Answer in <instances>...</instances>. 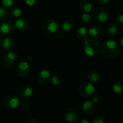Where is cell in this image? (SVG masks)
Segmentation results:
<instances>
[{
	"instance_id": "1",
	"label": "cell",
	"mask_w": 123,
	"mask_h": 123,
	"mask_svg": "<svg viewBox=\"0 0 123 123\" xmlns=\"http://www.w3.org/2000/svg\"><path fill=\"white\" fill-rule=\"evenodd\" d=\"M102 53L109 58L116 57L120 53V46L118 43L113 40H107L104 42L102 47Z\"/></svg>"
},
{
	"instance_id": "2",
	"label": "cell",
	"mask_w": 123,
	"mask_h": 123,
	"mask_svg": "<svg viewBox=\"0 0 123 123\" xmlns=\"http://www.w3.org/2000/svg\"><path fill=\"white\" fill-rule=\"evenodd\" d=\"M83 50L88 56H94L100 50L99 43L93 38L86 39L83 44Z\"/></svg>"
},
{
	"instance_id": "3",
	"label": "cell",
	"mask_w": 123,
	"mask_h": 123,
	"mask_svg": "<svg viewBox=\"0 0 123 123\" xmlns=\"http://www.w3.org/2000/svg\"><path fill=\"white\" fill-rule=\"evenodd\" d=\"M92 17L97 22L104 23L108 20L110 17V12L108 9L105 6H98L93 10Z\"/></svg>"
},
{
	"instance_id": "4",
	"label": "cell",
	"mask_w": 123,
	"mask_h": 123,
	"mask_svg": "<svg viewBox=\"0 0 123 123\" xmlns=\"http://www.w3.org/2000/svg\"><path fill=\"white\" fill-rule=\"evenodd\" d=\"M19 98L16 94H12L4 98L2 101V105L4 108L7 110H13L19 107Z\"/></svg>"
},
{
	"instance_id": "5",
	"label": "cell",
	"mask_w": 123,
	"mask_h": 123,
	"mask_svg": "<svg viewBox=\"0 0 123 123\" xmlns=\"http://www.w3.org/2000/svg\"><path fill=\"white\" fill-rule=\"evenodd\" d=\"M41 28L43 31L47 34H53L58 30L59 25L55 19L48 18L42 22Z\"/></svg>"
},
{
	"instance_id": "6",
	"label": "cell",
	"mask_w": 123,
	"mask_h": 123,
	"mask_svg": "<svg viewBox=\"0 0 123 123\" xmlns=\"http://www.w3.org/2000/svg\"><path fill=\"white\" fill-rule=\"evenodd\" d=\"M95 86L92 83L84 82L79 86V92L81 97L89 98L95 94Z\"/></svg>"
},
{
	"instance_id": "7",
	"label": "cell",
	"mask_w": 123,
	"mask_h": 123,
	"mask_svg": "<svg viewBox=\"0 0 123 123\" xmlns=\"http://www.w3.org/2000/svg\"><path fill=\"white\" fill-rule=\"evenodd\" d=\"M30 72V65L27 61H22L18 63L16 68V74L20 78L26 77Z\"/></svg>"
},
{
	"instance_id": "8",
	"label": "cell",
	"mask_w": 123,
	"mask_h": 123,
	"mask_svg": "<svg viewBox=\"0 0 123 123\" xmlns=\"http://www.w3.org/2000/svg\"><path fill=\"white\" fill-rule=\"evenodd\" d=\"M15 28L14 24L11 21H4L0 24V34L4 36H8L14 31Z\"/></svg>"
},
{
	"instance_id": "9",
	"label": "cell",
	"mask_w": 123,
	"mask_h": 123,
	"mask_svg": "<svg viewBox=\"0 0 123 123\" xmlns=\"http://www.w3.org/2000/svg\"><path fill=\"white\" fill-rule=\"evenodd\" d=\"M64 119L66 122L69 123H76L79 120V113L78 112L73 108H68L65 110L63 113Z\"/></svg>"
},
{
	"instance_id": "10",
	"label": "cell",
	"mask_w": 123,
	"mask_h": 123,
	"mask_svg": "<svg viewBox=\"0 0 123 123\" xmlns=\"http://www.w3.org/2000/svg\"><path fill=\"white\" fill-rule=\"evenodd\" d=\"M51 79V74L47 69H43L40 71L37 75V80L39 84L45 85L47 84Z\"/></svg>"
},
{
	"instance_id": "11",
	"label": "cell",
	"mask_w": 123,
	"mask_h": 123,
	"mask_svg": "<svg viewBox=\"0 0 123 123\" xmlns=\"http://www.w3.org/2000/svg\"><path fill=\"white\" fill-rule=\"evenodd\" d=\"M18 58V53L14 50H11L7 52L3 58V62L6 66H12Z\"/></svg>"
},
{
	"instance_id": "12",
	"label": "cell",
	"mask_w": 123,
	"mask_h": 123,
	"mask_svg": "<svg viewBox=\"0 0 123 123\" xmlns=\"http://www.w3.org/2000/svg\"><path fill=\"white\" fill-rule=\"evenodd\" d=\"M14 26L19 31H26L29 29L30 26V23L27 19L24 17H20L16 19L14 22Z\"/></svg>"
},
{
	"instance_id": "13",
	"label": "cell",
	"mask_w": 123,
	"mask_h": 123,
	"mask_svg": "<svg viewBox=\"0 0 123 123\" xmlns=\"http://www.w3.org/2000/svg\"><path fill=\"white\" fill-rule=\"evenodd\" d=\"M89 35L93 37V38H99L100 37H102V34H103V30L102 27L99 25H94L93 26H92L89 29V30L88 31Z\"/></svg>"
},
{
	"instance_id": "14",
	"label": "cell",
	"mask_w": 123,
	"mask_h": 123,
	"mask_svg": "<svg viewBox=\"0 0 123 123\" xmlns=\"http://www.w3.org/2000/svg\"><path fill=\"white\" fill-rule=\"evenodd\" d=\"M95 110V104L92 101H86L83 103L81 107V111L82 112L86 115H89L94 112Z\"/></svg>"
},
{
	"instance_id": "15",
	"label": "cell",
	"mask_w": 123,
	"mask_h": 123,
	"mask_svg": "<svg viewBox=\"0 0 123 123\" xmlns=\"http://www.w3.org/2000/svg\"><path fill=\"white\" fill-rule=\"evenodd\" d=\"M19 96L22 99H27L32 95L33 89L30 85L25 84L21 86V88L19 89Z\"/></svg>"
},
{
	"instance_id": "16",
	"label": "cell",
	"mask_w": 123,
	"mask_h": 123,
	"mask_svg": "<svg viewBox=\"0 0 123 123\" xmlns=\"http://www.w3.org/2000/svg\"><path fill=\"white\" fill-rule=\"evenodd\" d=\"M106 34L108 37L112 38L117 36L118 33V27L116 23H110L107 25L105 30Z\"/></svg>"
},
{
	"instance_id": "17",
	"label": "cell",
	"mask_w": 123,
	"mask_h": 123,
	"mask_svg": "<svg viewBox=\"0 0 123 123\" xmlns=\"http://www.w3.org/2000/svg\"><path fill=\"white\" fill-rule=\"evenodd\" d=\"M79 7L84 13H89L93 9V3L91 0H81Z\"/></svg>"
},
{
	"instance_id": "18",
	"label": "cell",
	"mask_w": 123,
	"mask_h": 123,
	"mask_svg": "<svg viewBox=\"0 0 123 123\" xmlns=\"http://www.w3.org/2000/svg\"><path fill=\"white\" fill-rule=\"evenodd\" d=\"M1 45L3 48L6 51L9 52L11 50H14V48H15V41L11 37H6L3 40Z\"/></svg>"
},
{
	"instance_id": "19",
	"label": "cell",
	"mask_w": 123,
	"mask_h": 123,
	"mask_svg": "<svg viewBox=\"0 0 123 123\" xmlns=\"http://www.w3.org/2000/svg\"><path fill=\"white\" fill-rule=\"evenodd\" d=\"M88 30L84 27H80L76 30V36L79 40H86L88 38Z\"/></svg>"
},
{
	"instance_id": "20",
	"label": "cell",
	"mask_w": 123,
	"mask_h": 123,
	"mask_svg": "<svg viewBox=\"0 0 123 123\" xmlns=\"http://www.w3.org/2000/svg\"><path fill=\"white\" fill-rule=\"evenodd\" d=\"M74 26H75V24H74V21L70 19H65L64 21H63V22L61 23V29L66 32H69V31L72 30L74 28Z\"/></svg>"
},
{
	"instance_id": "21",
	"label": "cell",
	"mask_w": 123,
	"mask_h": 123,
	"mask_svg": "<svg viewBox=\"0 0 123 123\" xmlns=\"http://www.w3.org/2000/svg\"><path fill=\"white\" fill-rule=\"evenodd\" d=\"M87 79L91 83L95 84V83L99 81V80L100 79V76H99V72L97 71L92 70V71L88 72Z\"/></svg>"
},
{
	"instance_id": "22",
	"label": "cell",
	"mask_w": 123,
	"mask_h": 123,
	"mask_svg": "<svg viewBox=\"0 0 123 123\" xmlns=\"http://www.w3.org/2000/svg\"><path fill=\"white\" fill-rule=\"evenodd\" d=\"M10 15L14 19H17L22 17V9L19 6L14 5L12 7H11V9H10Z\"/></svg>"
},
{
	"instance_id": "23",
	"label": "cell",
	"mask_w": 123,
	"mask_h": 123,
	"mask_svg": "<svg viewBox=\"0 0 123 123\" xmlns=\"http://www.w3.org/2000/svg\"><path fill=\"white\" fill-rule=\"evenodd\" d=\"M50 81L54 86H61L63 83V79L59 74H54L51 76Z\"/></svg>"
},
{
	"instance_id": "24",
	"label": "cell",
	"mask_w": 123,
	"mask_h": 123,
	"mask_svg": "<svg viewBox=\"0 0 123 123\" xmlns=\"http://www.w3.org/2000/svg\"><path fill=\"white\" fill-rule=\"evenodd\" d=\"M112 91L116 94H123V81H117L112 86Z\"/></svg>"
},
{
	"instance_id": "25",
	"label": "cell",
	"mask_w": 123,
	"mask_h": 123,
	"mask_svg": "<svg viewBox=\"0 0 123 123\" xmlns=\"http://www.w3.org/2000/svg\"><path fill=\"white\" fill-rule=\"evenodd\" d=\"M80 20H81V22L82 24H84V25H87L89 24L91 20H92V17L91 15L89 14V13H84L83 14H81V17H80Z\"/></svg>"
},
{
	"instance_id": "26",
	"label": "cell",
	"mask_w": 123,
	"mask_h": 123,
	"mask_svg": "<svg viewBox=\"0 0 123 123\" xmlns=\"http://www.w3.org/2000/svg\"><path fill=\"white\" fill-rule=\"evenodd\" d=\"M9 15V12L4 6H0V21H4Z\"/></svg>"
},
{
	"instance_id": "27",
	"label": "cell",
	"mask_w": 123,
	"mask_h": 123,
	"mask_svg": "<svg viewBox=\"0 0 123 123\" xmlns=\"http://www.w3.org/2000/svg\"><path fill=\"white\" fill-rule=\"evenodd\" d=\"M17 0H0L1 4L4 7H12L15 5Z\"/></svg>"
},
{
	"instance_id": "28",
	"label": "cell",
	"mask_w": 123,
	"mask_h": 123,
	"mask_svg": "<svg viewBox=\"0 0 123 123\" xmlns=\"http://www.w3.org/2000/svg\"><path fill=\"white\" fill-rule=\"evenodd\" d=\"M115 23L119 25H123V14H119L115 17Z\"/></svg>"
},
{
	"instance_id": "29",
	"label": "cell",
	"mask_w": 123,
	"mask_h": 123,
	"mask_svg": "<svg viewBox=\"0 0 123 123\" xmlns=\"http://www.w3.org/2000/svg\"><path fill=\"white\" fill-rule=\"evenodd\" d=\"M92 123H105V120L102 116L98 115L94 118Z\"/></svg>"
},
{
	"instance_id": "30",
	"label": "cell",
	"mask_w": 123,
	"mask_h": 123,
	"mask_svg": "<svg viewBox=\"0 0 123 123\" xmlns=\"http://www.w3.org/2000/svg\"><path fill=\"white\" fill-rule=\"evenodd\" d=\"M101 99H102V97H101V96L99 95V94H94L93 96H92V102L94 103V104H97L98 102H99L100 101H101Z\"/></svg>"
},
{
	"instance_id": "31",
	"label": "cell",
	"mask_w": 123,
	"mask_h": 123,
	"mask_svg": "<svg viewBox=\"0 0 123 123\" xmlns=\"http://www.w3.org/2000/svg\"><path fill=\"white\" fill-rule=\"evenodd\" d=\"M25 4L29 6H33L37 2V0H25Z\"/></svg>"
},
{
	"instance_id": "32",
	"label": "cell",
	"mask_w": 123,
	"mask_h": 123,
	"mask_svg": "<svg viewBox=\"0 0 123 123\" xmlns=\"http://www.w3.org/2000/svg\"><path fill=\"white\" fill-rule=\"evenodd\" d=\"M55 36L59 40H62L63 37H64V33L62 32V31H59L58 30L56 32H55Z\"/></svg>"
},
{
	"instance_id": "33",
	"label": "cell",
	"mask_w": 123,
	"mask_h": 123,
	"mask_svg": "<svg viewBox=\"0 0 123 123\" xmlns=\"http://www.w3.org/2000/svg\"><path fill=\"white\" fill-rule=\"evenodd\" d=\"M22 108H27L29 106V102L27 100H23V101H20L19 102V105Z\"/></svg>"
},
{
	"instance_id": "34",
	"label": "cell",
	"mask_w": 123,
	"mask_h": 123,
	"mask_svg": "<svg viewBox=\"0 0 123 123\" xmlns=\"http://www.w3.org/2000/svg\"><path fill=\"white\" fill-rule=\"evenodd\" d=\"M110 0H96V1L101 5H106L110 2Z\"/></svg>"
},
{
	"instance_id": "35",
	"label": "cell",
	"mask_w": 123,
	"mask_h": 123,
	"mask_svg": "<svg viewBox=\"0 0 123 123\" xmlns=\"http://www.w3.org/2000/svg\"><path fill=\"white\" fill-rule=\"evenodd\" d=\"M78 123H90V122L86 119H80L79 120Z\"/></svg>"
},
{
	"instance_id": "36",
	"label": "cell",
	"mask_w": 123,
	"mask_h": 123,
	"mask_svg": "<svg viewBox=\"0 0 123 123\" xmlns=\"http://www.w3.org/2000/svg\"><path fill=\"white\" fill-rule=\"evenodd\" d=\"M25 123H39L36 120H34V119H30V120H28Z\"/></svg>"
},
{
	"instance_id": "37",
	"label": "cell",
	"mask_w": 123,
	"mask_h": 123,
	"mask_svg": "<svg viewBox=\"0 0 123 123\" xmlns=\"http://www.w3.org/2000/svg\"><path fill=\"white\" fill-rule=\"evenodd\" d=\"M2 41H3V40H2V37H1V35L0 34V46H1V45L2 44Z\"/></svg>"
},
{
	"instance_id": "38",
	"label": "cell",
	"mask_w": 123,
	"mask_h": 123,
	"mask_svg": "<svg viewBox=\"0 0 123 123\" xmlns=\"http://www.w3.org/2000/svg\"><path fill=\"white\" fill-rule=\"evenodd\" d=\"M120 44H121V45L123 47V37L120 39Z\"/></svg>"
},
{
	"instance_id": "39",
	"label": "cell",
	"mask_w": 123,
	"mask_h": 123,
	"mask_svg": "<svg viewBox=\"0 0 123 123\" xmlns=\"http://www.w3.org/2000/svg\"><path fill=\"white\" fill-rule=\"evenodd\" d=\"M121 102H122V103L123 104V97H122V98H121Z\"/></svg>"
},
{
	"instance_id": "40",
	"label": "cell",
	"mask_w": 123,
	"mask_h": 123,
	"mask_svg": "<svg viewBox=\"0 0 123 123\" xmlns=\"http://www.w3.org/2000/svg\"><path fill=\"white\" fill-rule=\"evenodd\" d=\"M50 123V122H48V123Z\"/></svg>"
},
{
	"instance_id": "41",
	"label": "cell",
	"mask_w": 123,
	"mask_h": 123,
	"mask_svg": "<svg viewBox=\"0 0 123 123\" xmlns=\"http://www.w3.org/2000/svg\"></svg>"
}]
</instances>
